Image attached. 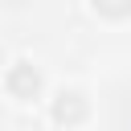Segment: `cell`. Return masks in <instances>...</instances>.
I'll return each mask as SVG.
<instances>
[{
	"label": "cell",
	"instance_id": "obj_1",
	"mask_svg": "<svg viewBox=\"0 0 131 131\" xmlns=\"http://www.w3.org/2000/svg\"><path fill=\"white\" fill-rule=\"evenodd\" d=\"M37 86H41L37 66H33V61H12V70H8V90H12L16 98H29V94H37Z\"/></svg>",
	"mask_w": 131,
	"mask_h": 131
},
{
	"label": "cell",
	"instance_id": "obj_2",
	"mask_svg": "<svg viewBox=\"0 0 131 131\" xmlns=\"http://www.w3.org/2000/svg\"><path fill=\"white\" fill-rule=\"evenodd\" d=\"M86 115V98L78 94V90H57V98H53V119L57 123H78Z\"/></svg>",
	"mask_w": 131,
	"mask_h": 131
},
{
	"label": "cell",
	"instance_id": "obj_3",
	"mask_svg": "<svg viewBox=\"0 0 131 131\" xmlns=\"http://www.w3.org/2000/svg\"><path fill=\"white\" fill-rule=\"evenodd\" d=\"M94 8H102V12H111V16H123V12L131 8V0H94Z\"/></svg>",
	"mask_w": 131,
	"mask_h": 131
}]
</instances>
